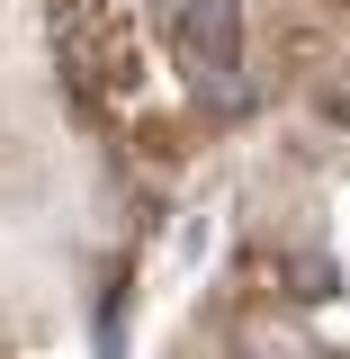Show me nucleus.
I'll list each match as a JSON object with an SVG mask.
<instances>
[{
    "label": "nucleus",
    "mask_w": 350,
    "mask_h": 359,
    "mask_svg": "<svg viewBox=\"0 0 350 359\" xmlns=\"http://www.w3.org/2000/svg\"><path fill=\"white\" fill-rule=\"evenodd\" d=\"M54 54H63V72H72V90L90 108H135V90H144V36L117 9H90L72 27H54Z\"/></svg>",
    "instance_id": "f257e3e1"
},
{
    "label": "nucleus",
    "mask_w": 350,
    "mask_h": 359,
    "mask_svg": "<svg viewBox=\"0 0 350 359\" xmlns=\"http://www.w3.org/2000/svg\"><path fill=\"white\" fill-rule=\"evenodd\" d=\"M234 45H243L234 0H189V9H180V54H189L198 81H224V72H234Z\"/></svg>",
    "instance_id": "f03ea898"
},
{
    "label": "nucleus",
    "mask_w": 350,
    "mask_h": 359,
    "mask_svg": "<svg viewBox=\"0 0 350 359\" xmlns=\"http://www.w3.org/2000/svg\"><path fill=\"white\" fill-rule=\"evenodd\" d=\"M323 287H332V261L323 252H297L288 261V297H323Z\"/></svg>",
    "instance_id": "7ed1b4c3"
}]
</instances>
